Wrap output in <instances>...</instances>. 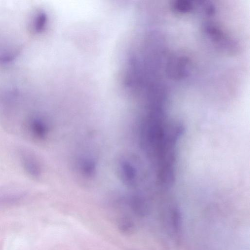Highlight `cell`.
Returning <instances> with one entry per match:
<instances>
[{
  "label": "cell",
  "mask_w": 250,
  "mask_h": 250,
  "mask_svg": "<svg viewBox=\"0 0 250 250\" xmlns=\"http://www.w3.org/2000/svg\"><path fill=\"white\" fill-rule=\"evenodd\" d=\"M164 211L163 219L165 227L173 237L179 238L182 229V216L178 207L169 205Z\"/></svg>",
  "instance_id": "1"
},
{
  "label": "cell",
  "mask_w": 250,
  "mask_h": 250,
  "mask_svg": "<svg viewBox=\"0 0 250 250\" xmlns=\"http://www.w3.org/2000/svg\"><path fill=\"white\" fill-rule=\"evenodd\" d=\"M20 161L23 169L30 177L38 178L42 173L40 162L33 152L26 148L19 150Z\"/></svg>",
  "instance_id": "2"
},
{
  "label": "cell",
  "mask_w": 250,
  "mask_h": 250,
  "mask_svg": "<svg viewBox=\"0 0 250 250\" xmlns=\"http://www.w3.org/2000/svg\"><path fill=\"white\" fill-rule=\"evenodd\" d=\"M27 194L23 191L4 190L0 191V209L16 206L24 201Z\"/></svg>",
  "instance_id": "3"
},
{
  "label": "cell",
  "mask_w": 250,
  "mask_h": 250,
  "mask_svg": "<svg viewBox=\"0 0 250 250\" xmlns=\"http://www.w3.org/2000/svg\"><path fill=\"white\" fill-rule=\"evenodd\" d=\"M129 204L133 213L139 217H144L149 214V204L147 199L143 196L136 195L132 197Z\"/></svg>",
  "instance_id": "4"
},
{
  "label": "cell",
  "mask_w": 250,
  "mask_h": 250,
  "mask_svg": "<svg viewBox=\"0 0 250 250\" xmlns=\"http://www.w3.org/2000/svg\"><path fill=\"white\" fill-rule=\"evenodd\" d=\"M117 228L122 234L130 235L134 232L135 225L133 221L130 217L123 216L118 219Z\"/></svg>",
  "instance_id": "5"
}]
</instances>
